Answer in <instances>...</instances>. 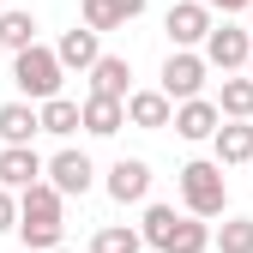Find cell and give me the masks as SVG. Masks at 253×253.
<instances>
[{"mask_svg":"<svg viewBox=\"0 0 253 253\" xmlns=\"http://www.w3.org/2000/svg\"><path fill=\"white\" fill-rule=\"evenodd\" d=\"M181 205L193 217H223L229 205V181H223V163H181Z\"/></svg>","mask_w":253,"mask_h":253,"instance_id":"1","label":"cell"},{"mask_svg":"<svg viewBox=\"0 0 253 253\" xmlns=\"http://www.w3.org/2000/svg\"><path fill=\"white\" fill-rule=\"evenodd\" d=\"M60 73H67V67H60V60H54V48H37V42H30V48H18V60H12V79H18V90H24V97H60Z\"/></svg>","mask_w":253,"mask_h":253,"instance_id":"2","label":"cell"},{"mask_svg":"<svg viewBox=\"0 0 253 253\" xmlns=\"http://www.w3.org/2000/svg\"><path fill=\"white\" fill-rule=\"evenodd\" d=\"M199 84H205V54L175 48V54L163 60V97H169V103H187V97H199Z\"/></svg>","mask_w":253,"mask_h":253,"instance_id":"3","label":"cell"},{"mask_svg":"<svg viewBox=\"0 0 253 253\" xmlns=\"http://www.w3.org/2000/svg\"><path fill=\"white\" fill-rule=\"evenodd\" d=\"M247 48H253V37L235 30V24H211V30H205V67L235 73V67H247Z\"/></svg>","mask_w":253,"mask_h":253,"instance_id":"4","label":"cell"},{"mask_svg":"<svg viewBox=\"0 0 253 253\" xmlns=\"http://www.w3.org/2000/svg\"><path fill=\"white\" fill-rule=\"evenodd\" d=\"M163 30H169L175 48H193V42H205V30H211V6H205V0H181V6H169Z\"/></svg>","mask_w":253,"mask_h":253,"instance_id":"5","label":"cell"},{"mask_svg":"<svg viewBox=\"0 0 253 253\" xmlns=\"http://www.w3.org/2000/svg\"><path fill=\"white\" fill-rule=\"evenodd\" d=\"M109 193H115L121 205H139V199L151 193V163H145V157H121V163L109 169Z\"/></svg>","mask_w":253,"mask_h":253,"instance_id":"6","label":"cell"},{"mask_svg":"<svg viewBox=\"0 0 253 253\" xmlns=\"http://www.w3.org/2000/svg\"><path fill=\"white\" fill-rule=\"evenodd\" d=\"M90 175H97V169H90V157H84V151H60L54 163H48V187H54L60 199H67V193H84Z\"/></svg>","mask_w":253,"mask_h":253,"instance_id":"7","label":"cell"},{"mask_svg":"<svg viewBox=\"0 0 253 253\" xmlns=\"http://www.w3.org/2000/svg\"><path fill=\"white\" fill-rule=\"evenodd\" d=\"M84 73H90V90H97V97H121V103H126V90H133V67H126L121 54H97Z\"/></svg>","mask_w":253,"mask_h":253,"instance_id":"8","label":"cell"},{"mask_svg":"<svg viewBox=\"0 0 253 253\" xmlns=\"http://www.w3.org/2000/svg\"><path fill=\"white\" fill-rule=\"evenodd\" d=\"M217 121H223V115H217V103H205V97H187V103L169 115V126H175L181 139H211Z\"/></svg>","mask_w":253,"mask_h":253,"instance_id":"9","label":"cell"},{"mask_svg":"<svg viewBox=\"0 0 253 253\" xmlns=\"http://www.w3.org/2000/svg\"><path fill=\"white\" fill-rule=\"evenodd\" d=\"M121 121H126V109H121V97H90L79 103V126L84 133H97V139H109V133H121Z\"/></svg>","mask_w":253,"mask_h":253,"instance_id":"10","label":"cell"},{"mask_svg":"<svg viewBox=\"0 0 253 253\" xmlns=\"http://www.w3.org/2000/svg\"><path fill=\"white\" fill-rule=\"evenodd\" d=\"M18 223H60V193L48 181L18 187Z\"/></svg>","mask_w":253,"mask_h":253,"instance_id":"11","label":"cell"},{"mask_svg":"<svg viewBox=\"0 0 253 253\" xmlns=\"http://www.w3.org/2000/svg\"><path fill=\"white\" fill-rule=\"evenodd\" d=\"M30 181H42V157L30 151V145H6L0 151V187H30Z\"/></svg>","mask_w":253,"mask_h":253,"instance_id":"12","label":"cell"},{"mask_svg":"<svg viewBox=\"0 0 253 253\" xmlns=\"http://www.w3.org/2000/svg\"><path fill=\"white\" fill-rule=\"evenodd\" d=\"M211 145H217V163H253V126L247 121H223V126H217V133H211Z\"/></svg>","mask_w":253,"mask_h":253,"instance_id":"13","label":"cell"},{"mask_svg":"<svg viewBox=\"0 0 253 253\" xmlns=\"http://www.w3.org/2000/svg\"><path fill=\"white\" fill-rule=\"evenodd\" d=\"M126 121L133 126H169V115H175V103L163 97V90H126Z\"/></svg>","mask_w":253,"mask_h":253,"instance_id":"14","label":"cell"},{"mask_svg":"<svg viewBox=\"0 0 253 253\" xmlns=\"http://www.w3.org/2000/svg\"><path fill=\"white\" fill-rule=\"evenodd\" d=\"M37 133H54V139L79 133V103H67V97H42V109H37Z\"/></svg>","mask_w":253,"mask_h":253,"instance_id":"15","label":"cell"},{"mask_svg":"<svg viewBox=\"0 0 253 253\" xmlns=\"http://www.w3.org/2000/svg\"><path fill=\"white\" fill-rule=\"evenodd\" d=\"M97 54H103V48H97V30H90V24H84V30H67V37H60V48H54L60 67H79V73H84Z\"/></svg>","mask_w":253,"mask_h":253,"instance_id":"16","label":"cell"},{"mask_svg":"<svg viewBox=\"0 0 253 253\" xmlns=\"http://www.w3.org/2000/svg\"><path fill=\"white\" fill-rule=\"evenodd\" d=\"M37 42V18H30L24 6H0V48H30Z\"/></svg>","mask_w":253,"mask_h":253,"instance_id":"17","label":"cell"},{"mask_svg":"<svg viewBox=\"0 0 253 253\" xmlns=\"http://www.w3.org/2000/svg\"><path fill=\"white\" fill-rule=\"evenodd\" d=\"M211 247V229L199 223V217H175V229H169V241L157 247V253H205Z\"/></svg>","mask_w":253,"mask_h":253,"instance_id":"18","label":"cell"},{"mask_svg":"<svg viewBox=\"0 0 253 253\" xmlns=\"http://www.w3.org/2000/svg\"><path fill=\"white\" fill-rule=\"evenodd\" d=\"M217 115L253 121V79H223V90H217Z\"/></svg>","mask_w":253,"mask_h":253,"instance_id":"19","label":"cell"},{"mask_svg":"<svg viewBox=\"0 0 253 253\" xmlns=\"http://www.w3.org/2000/svg\"><path fill=\"white\" fill-rule=\"evenodd\" d=\"M30 133H37V109L30 103H6L0 109V139L6 145H30Z\"/></svg>","mask_w":253,"mask_h":253,"instance_id":"20","label":"cell"},{"mask_svg":"<svg viewBox=\"0 0 253 253\" xmlns=\"http://www.w3.org/2000/svg\"><path fill=\"white\" fill-rule=\"evenodd\" d=\"M139 247H145V235L126 229V223H109V229L90 235V253H139Z\"/></svg>","mask_w":253,"mask_h":253,"instance_id":"21","label":"cell"},{"mask_svg":"<svg viewBox=\"0 0 253 253\" xmlns=\"http://www.w3.org/2000/svg\"><path fill=\"white\" fill-rule=\"evenodd\" d=\"M217 247L223 253H253V217H229V223L217 229Z\"/></svg>","mask_w":253,"mask_h":253,"instance_id":"22","label":"cell"},{"mask_svg":"<svg viewBox=\"0 0 253 253\" xmlns=\"http://www.w3.org/2000/svg\"><path fill=\"white\" fill-rule=\"evenodd\" d=\"M84 24H90V30H115L121 18H115V6H109V0H84Z\"/></svg>","mask_w":253,"mask_h":253,"instance_id":"23","label":"cell"},{"mask_svg":"<svg viewBox=\"0 0 253 253\" xmlns=\"http://www.w3.org/2000/svg\"><path fill=\"white\" fill-rule=\"evenodd\" d=\"M18 223V199H12V187H0V229H12Z\"/></svg>","mask_w":253,"mask_h":253,"instance_id":"24","label":"cell"},{"mask_svg":"<svg viewBox=\"0 0 253 253\" xmlns=\"http://www.w3.org/2000/svg\"><path fill=\"white\" fill-rule=\"evenodd\" d=\"M109 6H115V18L126 24V18H139V12H145V0H109Z\"/></svg>","mask_w":253,"mask_h":253,"instance_id":"25","label":"cell"},{"mask_svg":"<svg viewBox=\"0 0 253 253\" xmlns=\"http://www.w3.org/2000/svg\"><path fill=\"white\" fill-rule=\"evenodd\" d=\"M205 6H211V12H247L253 0H205Z\"/></svg>","mask_w":253,"mask_h":253,"instance_id":"26","label":"cell"},{"mask_svg":"<svg viewBox=\"0 0 253 253\" xmlns=\"http://www.w3.org/2000/svg\"><path fill=\"white\" fill-rule=\"evenodd\" d=\"M48 253H67V247H48Z\"/></svg>","mask_w":253,"mask_h":253,"instance_id":"27","label":"cell"},{"mask_svg":"<svg viewBox=\"0 0 253 253\" xmlns=\"http://www.w3.org/2000/svg\"><path fill=\"white\" fill-rule=\"evenodd\" d=\"M247 67H253V48H247Z\"/></svg>","mask_w":253,"mask_h":253,"instance_id":"28","label":"cell"},{"mask_svg":"<svg viewBox=\"0 0 253 253\" xmlns=\"http://www.w3.org/2000/svg\"><path fill=\"white\" fill-rule=\"evenodd\" d=\"M0 6H6V0H0Z\"/></svg>","mask_w":253,"mask_h":253,"instance_id":"29","label":"cell"},{"mask_svg":"<svg viewBox=\"0 0 253 253\" xmlns=\"http://www.w3.org/2000/svg\"><path fill=\"white\" fill-rule=\"evenodd\" d=\"M247 12H253V6H247Z\"/></svg>","mask_w":253,"mask_h":253,"instance_id":"30","label":"cell"}]
</instances>
